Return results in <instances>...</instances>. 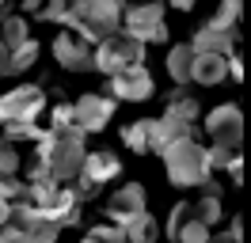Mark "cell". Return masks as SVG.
<instances>
[{"label":"cell","mask_w":251,"mask_h":243,"mask_svg":"<svg viewBox=\"0 0 251 243\" xmlns=\"http://www.w3.org/2000/svg\"><path fill=\"white\" fill-rule=\"evenodd\" d=\"M34 156H42L50 167V179L65 182L80 179V171H84V160H88V152H84V137H53L46 129V137L38 141V152Z\"/></svg>","instance_id":"3957f363"},{"label":"cell","mask_w":251,"mask_h":243,"mask_svg":"<svg viewBox=\"0 0 251 243\" xmlns=\"http://www.w3.org/2000/svg\"><path fill=\"white\" fill-rule=\"evenodd\" d=\"M12 220V201H0V224H8Z\"/></svg>","instance_id":"d590c367"},{"label":"cell","mask_w":251,"mask_h":243,"mask_svg":"<svg viewBox=\"0 0 251 243\" xmlns=\"http://www.w3.org/2000/svg\"><path fill=\"white\" fill-rule=\"evenodd\" d=\"M88 236H92L95 243H126V232L118 224H95Z\"/></svg>","instance_id":"4dcf8cb0"},{"label":"cell","mask_w":251,"mask_h":243,"mask_svg":"<svg viewBox=\"0 0 251 243\" xmlns=\"http://www.w3.org/2000/svg\"><path fill=\"white\" fill-rule=\"evenodd\" d=\"M240 12H244V0H221V8L213 12L209 27H213V30H236V23H240Z\"/></svg>","instance_id":"44dd1931"},{"label":"cell","mask_w":251,"mask_h":243,"mask_svg":"<svg viewBox=\"0 0 251 243\" xmlns=\"http://www.w3.org/2000/svg\"><path fill=\"white\" fill-rule=\"evenodd\" d=\"M0 76H12V49L0 42Z\"/></svg>","instance_id":"d6a6232c"},{"label":"cell","mask_w":251,"mask_h":243,"mask_svg":"<svg viewBox=\"0 0 251 243\" xmlns=\"http://www.w3.org/2000/svg\"><path fill=\"white\" fill-rule=\"evenodd\" d=\"M194 217L202 220L205 228H213L221 220V197H213V194H202L198 201H194Z\"/></svg>","instance_id":"d4e9b609"},{"label":"cell","mask_w":251,"mask_h":243,"mask_svg":"<svg viewBox=\"0 0 251 243\" xmlns=\"http://www.w3.org/2000/svg\"><path fill=\"white\" fill-rule=\"evenodd\" d=\"M19 240V232L12 224H0V243H16Z\"/></svg>","instance_id":"e575fe53"},{"label":"cell","mask_w":251,"mask_h":243,"mask_svg":"<svg viewBox=\"0 0 251 243\" xmlns=\"http://www.w3.org/2000/svg\"><path fill=\"white\" fill-rule=\"evenodd\" d=\"M141 213H149L145 209V186L141 182L118 186V190L110 194V201H107V217H110V224H118V228H126L133 217H141Z\"/></svg>","instance_id":"8fae6325"},{"label":"cell","mask_w":251,"mask_h":243,"mask_svg":"<svg viewBox=\"0 0 251 243\" xmlns=\"http://www.w3.org/2000/svg\"><path fill=\"white\" fill-rule=\"evenodd\" d=\"M0 129H4V118H0Z\"/></svg>","instance_id":"ab89813d"},{"label":"cell","mask_w":251,"mask_h":243,"mask_svg":"<svg viewBox=\"0 0 251 243\" xmlns=\"http://www.w3.org/2000/svg\"><path fill=\"white\" fill-rule=\"evenodd\" d=\"M126 0H69V15H65V30L80 34L88 46L107 42L110 34L122 30V8Z\"/></svg>","instance_id":"6da1fadb"},{"label":"cell","mask_w":251,"mask_h":243,"mask_svg":"<svg viewBox=\"0 0 251 243\" xmlns=\"http://www.w3.org/2000/svg\"><path fill=\"white\" fill-rule=\"evenodd\" d=\"M122 171V160L114 156V152H88V160H84V179L88 182H95V186H103L107 179H114Z\"/></svg>","instance_id":"9a60e30c"},{"label":"cell","mask_w":251,"mask_h":243,"mask_svg":"<svg viewBox=\"0 0 251 243\" xmlns=\"http://www.w3.org/2000/svg\"><path fill=\"white\" fill-rule=\"evenodd\" d=\"M172 8H179V12H190V8H194V0H172Z\"/></svg>","instance_id":"74e56055"},{"label":"cell","mask_w":251,"mask_h":243,"mask_svg":"<svg viewBox=\"0 0 251 243\" xmlns=\"http://www.w3.org/2000/svg\"><path fill=\"white\" fill-rule=\"evenodd\" d=\"M179 243H209V228L198 217H190L187 224H183V232H179Z\"/></svg>","instance_id":"f1b7e54d"},{"label":"cell","mask_w":251,"mask_h":243,"mask_svg":"<svg viewBox=\"0 0 251 243\" xmlns=\"http://www.w3.org/2000/svg\"><path fill=\"white\" fill-rule=\"evenodd\" d=\"M190 46H194V53H217V57H232V53H236V30H213L209 23H205L202 30H194Z\"/></svg>","instance_id":"7c38bea8"},{"label":"cell","mask_w":251,"mask_h":243,"mask_svg":"<svg viewBox=\"0 0 251 243\" xmlns=\"http://www.w3.org/2000/svg\"><path fill=\"white\" fill-rule=\"evenodd\" d=\"M65 15H69V0H46V4L38 8V19H42V23H65Z\"/></svg>","instance_id":"f546056e"},{"label":"cell","mask_w":251,"mask_h":243,"mask_svg":"<svg viewBox=\"0 0 251 243\" xmlns=\"http://www.w3.org/2000/svg\"><path fill=\"white\" fill-rule=\"evenodd\" d=\"M209 243H244V220L232 217V228H228V232H217V236H209Z\"/></svg>","instance_id":"1f68e13d"},{"label":"cell","mask_w":251,"mask_h":243,"mask_svg":"<svg viewBox=\"0 0 251 243\" xmlns=\"http://www.w3.org/2000/svg\"><path fill=\"white\" fill-rule=\"evenodd\" d=\"M80 243H95V240H92V236H84V240H80Z\"/></svg>","instance_id":"f35d334b"},{"label":"cell","mask_w":251,"mask_h":243,"mask_svg":"<svg viewBox=\"0 0 251 243\" xmlns=\"http://www.w3.org/2000/svg\"><path fill=\"white\" fill-rule=\"evenodd\" d=\"M0 201H27V182H19V175H4L0 171Z\"/></svg>","instance_id":"484cf974"},{"label":"cell","mask_w":251,"mask_h":243,"mask_svg":"<svg viewBox=\"0 0 251 243\" xmlns=\"http://www.w3.org/2000/svg\"><path fill=\"white\" fill-rule=\"evenodd\" d=\"M42 106H46V95L38 84H19L0 95V118H4V125L8 122H38Z\"/></svg>","instance_id":"52a82bcc"},{"label":"cell","mask_w":251,"mask_h":243,"mask_svg":"<svg viewBox=\"0 0 251 243\" xmlns=\"http://www.w3.org/2000/svg\"><path fill=\"white\" fill-rule=\"evenodd\" d=\"M122 232H126V243H156L160 240V224H156V217H149V213L133 217Z\"/></svg>","instance_id":"ac0fdd59"},{"label":"cell","mask_w":251,"mask_h":243,"mask_svg":"<svg viewBox=\"0 0 251 243\" xmlns=\"http://www.w3.org/2000/svg\"><path fill=\"white\" fill-rule=\"evenodd\" d=\"M122 141H126V148H133V152H152V118L129 122L122 129Z\"/></svg>","instance_id":"d6986e66"},{"label":"cell","mask_w":251,"mask_h":243,"mask_svg":"<svg viewBox=\"0 0 251 243\" xmlns=\"http://www.w3.org/2000/svg\"><path fill=\"white\" fill-rule=\"evenodd\" d=\"M190 217H194V205H190V201H179V205H172V213H168V224H164L168 240H179V232H183V224H187Z\"/></svg>","instance_id":"cb8c5ba5"},{"label":"cell","mask_w":251,"mask_h":243,"mask_svg":"<svg viewBox=\"0 0 251 243\" xmlns=\"http://www.w3.org/2000/svg\"><path fill=\"white\" fill-rule=\"evenodd\" d=\"M152 73L145 69V65H133V69H126V73L110 76L107 80V91L103 95H114V103L122 99V103H145V99H152Z\"/></svg>","instance_id":"ba28073f"},{"label":"cell","mask_w":251,"mask_h":243,"mask_svg":"<svg viewBox=\"0 0 251 243\" xmlns=\"http://www.w3.org/2000/svg\"><path fill=\"white\" fill-rule=\"evenodd\" d=\"M4 137H8L12 145H19V141H42L46 129L34 125V122H8V125H4Z\"/></svg>","instance_id":"603a6c76"},{"label":"cell","mask_w":251,"mask_h":243,"mask_svg":"<svg viewBox=\"0 0 251 243\" xmlns=\"http://www.w3.org/2000/svg\"><path fill=\"white\" fill-rule=\"evenodd\" d=\"M0 171L4 175H19V148L8 137H0Z\"/></svg>","instance_id":"83f0119b"},{"label":"cell","mask_w":251,"mask_h":243,"mask_svg":"<svg viewBox=\"0 0 251 243\" xmlns=\"http://www.w3.org/2000/svg\"><path fill=\"white\" fill-rule=\"evenodd\" d=\"M205 133L213 137V148H228L240 152L244 145V114L236 103H221L205 114Z\"/></svg>","instance_id":"8992f818"},{"label":"cell","mask_w":251,"mask_h":243,"mask_svg":"<svg viewBox=\"0 0 251 243\" xmlns=\"http://www.w3.org/2000/svg\"><path fill=\"white\" fill-rule=\"evenodd\" d=\"M0 42L8 46L12 53H16L19 46H27V42H31V30H27V19H23V15H8V19L0 23Z\"/></svg>","instance_id":"ffe728a7"},{"label":"cell","mask_w":251,"mask_h":243,"mask_svg":"<svg viewBox=\"0 0 251 243\" xmlns=\"http://www.w3.org/2000/svg\"><path fill=\"white\" fill-rule=\"evenodd\" d=\"M133 65H145V42L129 38L126 30H118V34H110L107 42L95 46V69L107 73V80L126 73V69H133Z\"/></svg>","instance_id":"277c9868"},{"label":"cell","mask_w":251,"mask_h":243,"mask_svg":"<svg viewBox=\"0 0 251 243\" xmlns=\"http://www.w3.org/2000/svg\"><path fill=\"white\" fill-rule=\"evenodd\" d=\"M228 76H232V80H244V61H240V53L228 57Z\"/></svg>","instance_id":"836d02e7"},{"label":"cell","mask_w":251,"mask_h":243,"mask_svg":"<svg viewBox=\"0 0 251 243\" xmlns=\"http://www.w3.org/2000/svg\"><path fill=\"white\" fill-rule=\"evenodd\" d=\"M164 171H168L172 186H179V190L205 186V182L213 179L209 148H202L194 137H187V141H179V145H172V148L164 152Z\"/></svg>","instance_id":"7a4b0ae2"},{"label":"cell","mask_w":251,"mask_h":243,"mask_svg":"<svg viewBox=\"0 0 251 243\" xmlns=\"http://www.w3.org/2000/svg\"><path fill=\"white\" fill-rule=\"evenodd\" d=\"M42 4H46V0H23L19 8H23V12H34V15H38V8H42Z\"/></svg>","instance_id":"8d00e7d4"},{"label":"cell","mask_w":251,"mask_h":243,"mask_svg":"<svg viewBox=\"0 0 251 243\" xmlns=\"http://www.w3.org/2000/svg\"><path fill=\"white\" fill-rule=\"evenodd\" d=\"M53 61L61 65V69H69V73H92L95 69V49L80 34H73V30H61L57 38H53Z\"/></svg>","instance_id":"30bf717a"},{"label":"cell","mask_w":251,"mask_h":243,"mask_svg":"<svg viewBox=\"0 0 251 243\" xmlns=\"http://www.w3.org/2000/svg\"><path fill=\"white\" fill-rule=\"evenodd\" d=\"M122 30L137 42H168V27H164V4L149 0V4H129L122 15Z\"/></svg>","instance_id":"5b68a950"},{"label":"cell","mask_w":251,"mask_h":243,"mask_svg":"<svg viewBox=\"0 0 251 243\" xmlns=\"http://www.w3.org/2000/svg\"><path fill=\"white\" fill-rule=\"evenodd\" d=\"M34 61H38V42L31 38L27 46H19L16 53H12V76H16V73H23V69H31Z\"/></svg>","instance_id":"4316f807"},{"label":"cell","mask_w":251,"mask_h":243,"mask_svg":"<svg viewBox=\"0 0 251 243\" xmlns=\"http://www.w3.org/2000/svg\"><path fill=\"white\" fill-rule=\"evenodd\" d=\"M187 137H194V125L175 122V118H168V114H164V118H152V152H156V156H164L172 145L187 141Z\"/></svg>","instance_id":"4fadbf2b"},{"label":"cell","mask_w":251,"mask_h":243,"mask_svg":"<svg viewBox=\"0 0 251 243\" xmlns=\"http://www.w3.org/2000/svg\"><path fill=\"white\" fill-rule=\"evenodd\" d=\"M114 99L110 95H103V91H84L76 103H73V110H76V122L84 133H103L110 125V118H114Z\"/></svg>","instance_id":"9c48e42d"},{"label":"cell","mask_w":251,"mask_h":243,"mask_svg":"<svg viewBox=\"0 0 251 243\" xmlns=\"http://www.w3.org/2000/svg\"><path fill=\"white\" fill-rule=\"evenodd\" d=\"M164 114H168V118H175V122L194 125V118H198V99H194V95H187V88H175L172 95H168Z\"/></svg>","instance_id":"e0dca14e"},{"label":"cell","mask_w":251,"mask_h":243,"mask_svg":"<svg viewBox=\"0 0 251 243\" xmlns=\"http://www.w3.org/2000/svg\"><path fill=\"white\" fill-rule=\"evenodd\" d=\"M194 57H198V53H194L190 42H179V46L168 49V61H164V65H168V76H172L179 88L194 84Z\"/></svg>","instance_id":"5bb4252c"},{"label":"cell","mask_w":251,"mask_h":243,"mask_svg":"<svg viewBox=\"0 0 251 243\" xmlns=\"http://www.w3.org/2000/svg\"><path fill=\"white\" fill-rule=\"evenodd\" d=\"M57 236H61V224H57V220H42V224H34L31 232H19L16 243H57Z\"/></svg>","instance_id":"7402d4cb"},{"label":"cell","mask_w":251,"mask_h":243,"mask_svg":"<svg viewBox=\"0 0 251 243\" xmlns=\"http://www.w3.org/2000/svg\"><path fill=\"white\" fill-rule=\"evenodd\" d=\"M225 76H228V57H217V53H198L194 57V84L213 88Z\"/></svg>","instance_id":"2e32d148"}]
</instances>
